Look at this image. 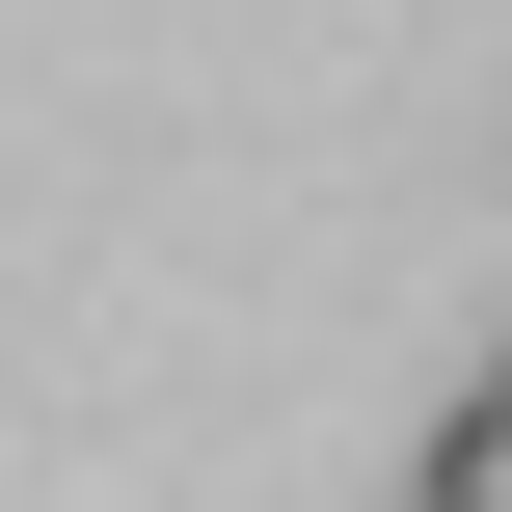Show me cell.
Returning a JSON list of instances; mask_svg holds the SVG:
<instances>
[{"label": "cell", "instance_id": "obj_1", "mask_svg": "<svg viewBox=\"0 0 512 512\" xmlns=\"http://www.w3.org/2000/svg\"><path fill=\"white\" fill-rule=\"evenodd\" d=\"M405 512H512V405H459V432L405 459Z\"/></svg>", "mask_w": 512, "mask_h": 512}, {"label": "cell", "instance_id": "obj_2", "mask_svg": "<svg viewBox=\"0 0 512 512\" xmlns=\"http://www.w3.org/2000/svg\"><path fill=\"white\" fill-rule=\"evenodd\" d=\"M486 405H512V351H486Z\"/></svg>", "mask_w": 512, "mask_h": 512}]
</instances>
